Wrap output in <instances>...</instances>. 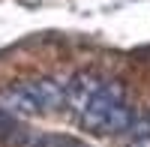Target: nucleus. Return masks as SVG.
<instances>
[{"label":"nucleus","mask_w":150,"mask_h":147,"mask_svg":"<svg viewBox=\"0 0 150 147\" xmlns=\"http://www.w3.org/2000/svg\"><path fill=\"white\" fill-rule=\"evenodd\" d=\"M81 123L93 132H126L132 126V111L123 99V90L111 81H99L81 105Z\"/></svg>","instance_id":"1"},{"label":"nucleus","mask_w":150,"mask_h":147,"mask_svg":"<svg viewBox=\"0 0 150 147\" xmlns=\"http://www.w3.org/2000/svg\"><path fill=\"white\" fill-rule=\"evenodd\" d=\"M66 90L57 81H24L3 93V105L9 111H51L66 102Z\"/></svg>","instance_id":"2"},{"label":"nucleus","mask_w":150,"mask_h":147,"mask_svg":"<svg viewBox=\"0 0 150 147\" xmlns=\"http://www.w3.org/2000/svg\"><path fill=\"white\" fill-rule=\"evenodd\" d=\"M30 147H87L75 138H66V135H36L30 141Z\"/></svg>","instance_id":"3"},{"label":"nucleus","mask_w":150,"mask_h":147,"mask_svg":"<svg viewBox=\"0 0 150 147\" xmlns=\"http://www.w3.org/2000/svg\"><path fill=\"white\" fill-rule=\"evenodd\" d=\"M129 147H150V132H147V126H138V129H135V138H132Z\"/></svg>","instance_id":"4"}]
</instances>
